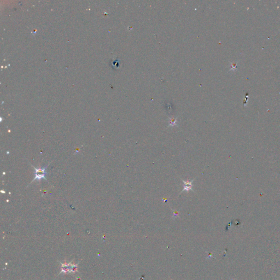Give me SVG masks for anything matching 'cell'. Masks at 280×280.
I'll return each mask as SVG.
<instances>
[{
  "label": "cell",
  "instance_id": "cell-1",
  "mask_svg": "<svg viewBox=\"0 0 280 280\" xmlns=\"http://www.w3.org/2000/svg\"><path fill=\"white\" fill-rule=\"evenodd\" d=\"M48 165H49V164H48L47 166H45V167H41V168H36V167L33 166L34 170H35V172H34L35 178L33 180L32 182H33L35 180L40 181L42 179H45V180H47L46 178H45V176L47 175L46 169H47V168Z\"/></svg>",
  "mask_w": 280,
  "mask_h": 280
},
{
  "label": "cell",
  "instance_id": "cell-2",
  "mask_svg": "<svg viewBox=\"0 0 280 280\" xmlns=\"http://www.w3.org/2000/svg\"><path fill=\"white\" fill-rule=\"evenodd\" d=\"M194 179L192 180V181H185L183 180H182L183 182V187H184V188L182 190L181 193L184 192V191H186V192H189L190 190H193V182L194 181Z\"/></svg>",
  "mask_w": 280,
  "mask_h": 280
},
{
  "label": "cell",
  "instance_id": "cell-3",
  "mask_svg": "<svg viewBox=\"0 0 280 280\" xmlns=\"http://www.w3.org/2000/svg\"><path fill=\"white\" fill-rule=\"evenodd\" d=\"M176 119H175L173 118H172L170 119V125L169 126H174V125H176Z\"/></svg>",
  "mask_w": 280,
  "mask_h": 280
}]
</instances>
